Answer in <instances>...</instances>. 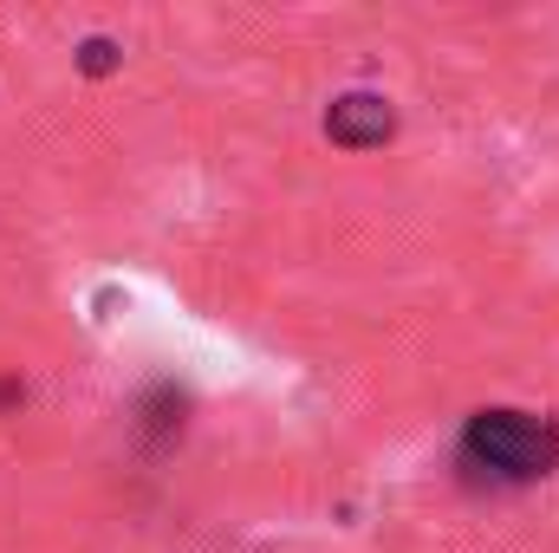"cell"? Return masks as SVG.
Returning a JSON list of instances; mask_svg holds the SVG:
<instances>
[{
    "instance_id": "6da1fadb",
    "label": "cell",
    "mask_w": 559,
    "mask_h": 553,
    "mask_svg": "<svg viewBox=\"0 0 559 553\" xmlns=\"http://www.w3.org/2000/svg\"><path fill=\"white\" fill-rule=\"evenodd\" d=\"M462 462L488 482H540L559 469V430L534 411H475L462 430Z\"/></svg>"
},
{
    "instance_id": "7a4b0ae2",
    "label": "cell",
    "mask_w": 559,
    "mask_h": 553,
    "mask_svg": "<svg viewBox=\"0 0 559 553\" xmlns=\"http://www.w3.org/2000/svg\"><path fill=\"white\" fill-rule=\"evenodd\" d=\"M325 131H332V143H345V150H371V143H384L397 131V111L378 92H345V98H332Z\"/></svg>"
},
{
    "instance_id": "3957f363",
    "label": "cell",
    "mask_w": 559,
    "mask_h": 553,
    "mask_svg": "<svg viewBox=\"0 0 559 553\" xmlns=\"http://www.w3.org/2000/svg\"><path fill=\"white\" fill-rule=\"evenodd\" d=\"M118 66V46L111 39H85V72H111Z\"/></svg>"
}]
</instances>
